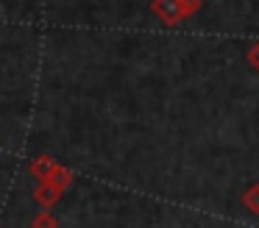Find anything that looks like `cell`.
<instances>
[{"label":"cell","instance_id":"3","mask_svg":"<svg viewBox=\"0 0 259 228\" xmlns=\"http://www.w3.org/2000/svg\"><path fill=\"white\" fill-rule=\"evenodd\" d=\"M245 59H248V64H251V70L259 72V42L248 48V56H245Z\"/></svg>","mask_w":259,"mask_h":228},{"label":"cell","instance_id":"2","mask_svg":"<svg viewBox=\"0 0 259 228\" xmlns=\"http://www.w3.org/2000/svg\"><path fill=\"white\" fill-rule=\"evenodd\" d=\"M242 206H245L251 214H259V184H251V187L242 192Z\"/></svg>","mask_w":259,"mask_h":228},{"label":"cell","instance_id":"1","mask_svg":"<svg viewBox=\"0 0 259 228\" xmlns=\"http://www.w3.org/2000/svg\"><path fill=\"white\" fill-rule=\"evenodd\" d=\"M153 9L159 11V17H162L167 25H176V22H181V20L195 14V11L201 9V0H156Z\"/></svg>","mask_w":259,"mask_h":228}]
</instances>
